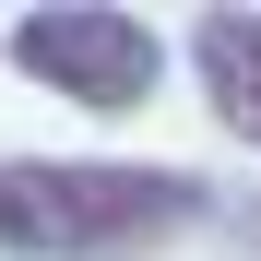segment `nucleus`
<instances>
[{
  "instance_id": "obj_4",
  "label": "nucleus",
  "mask_w": 261,
  "mask_h": 261,
  "mask_svg": "<svg viewBox=\"0 0 261 261\" xmlns=\"http://www.w3.org/2000/svg\"><path fill=\"white\" fill-rule=\"evenodd\" d=\"M238 238H249V249H261V202H249V214H238Z\"/></svg>"
},
{
  "instance_id": "obj_3",
  "label": "nucleus",
  "mask_w": 261,
  "mask_h": 261,
  "mask_svg": "<svg viewBox=\"0 0 261 261\" xmlns=\"http://www.w3.org/2000/svg\"><path fill=\"white\" fill-rule=\"evenodd\" d=\"M190 60H202L214 119L261 154V12H202V24H190Z\"/></svg>"
},
{
  "instance_id": "obj_2",
  "label": "nucleus",
  "mask_w": 261,
  "mask_h": 261,
  "mask_svg": "<svg viewBox=\"0 0 261 261\" xmlns=\"http://www.w3.org/2000/svg\"><path fill=\"white\" fill-rule=\"evenodd\" d=\"M12 71H36L48 95H83V107H143L166 48L130 12H24L12 24Z\"/></svg>"
},
{
  "instance_id": "obj_1",
  "label": "nucleus",
  "mask_w": 261,
  "mask_h": 261,
  "mask_svg": "<svg viewBox=\"0 0 261 261\" xmlns=\"http://www.w3.org/2000/svg\"><path fill=\"white\" fill-rule=\"evenodd\" d=\"M202 214L178 166H0V249L24 261H119Z\"/></svg>"
}]
</instances>
